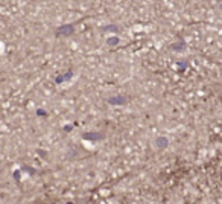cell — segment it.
Instances as JSON below:
<instances>
[{
	"label": "cell",
	"mask_w": 222,
	"mask_h": 204,
	"mask_svg": "<svg viewBox=\"0 0 222 204\" xmlns=\"http://www.w3.org/2000/svg\"><path fill=\"white\" fill-rule=\"evenodd\" d=\"M101 31H102V32H119V28L114 26V24H108V26L101 28Z\"/></svg>",
	"instance_id": "7"
},
{
	"label": "cell",
	"mask_w": 222,
	"mask_h": 204,
	"mask_svg": "<svg viewBox=\"0 0 222 204\" xmlns=\"http://www.w3.org/2000/svg\"><path fill=\"white\" fill-rule=\"evenodd\" d=\"M155 145L157 148H160V149H166V148L169 146V139L166 136H160L155 139Z\"/></svg>",
	"instance_id": "4"
},
{
	"label": "cell",
	"mask_w": 222,
	"mask_h": 204,
	"mask_svg": "<svg viewBox=\"0 0 222 204\" xmlns=\"http://www.w3.org/2000/svg\"><path fill=\"white\" fill-rule=\"evenodd\" d=\"M73 76V70H69L66 75H61V76H57L55 78V82L57 84H62V82H66V81H69Z\"/></svg>",
	"instance_id": "6"
},
{
	"label": "cell",
	"mask_w": 222,
	"mask_h": 204,
	"mask_svg": "<svg viewBox=\"0 0 222 204\" xmlns=\"http://www.w3.org/2000/svg\"><path fill=\"white\" fill-rule=\"evenodd\" d=\"M178 64H180V70H178V73H183V72L187 69V66H189V64H187V61H180Z\"/></svg>",
	"instance_id": "9"
},
{
	"label": "cell",
	"mask_w": 222,
	"mask_h": 204,
	"mask_svg": "<svg viewBox=\"0 0 222 204\" xmlns=\"http://www.w3.org/2000/svg\"><path fill=\"white\" fill-rule=\"evenodd\" d=\"M82 139H84V140H90V142H96V140L105 139V134H104V133H96V131H88V133H84V134H82Z\"/></svg>",
	"instance_id": "2"
},
{
	"label": "cell",
	"mask_w": 222,
	"mask_h": 204,
	"mask_svg": "<svg viewBox=\"0 0 222 204\" xmlns=\"http://www.w3.org/2000/svg\"><path fill=\"white\" fill-rule=\"evenodd\" d=\"M126 102H128L126 96H113L108 99V104H111V105H125Z\"/></svg>",
	"instance_id": "3"
},
{
	"label": "cell",
	"mask_w": 222,
	"mask_h": 204,
	"mask_svg": "<svg viewBox=\"0 0 222 204\" xmlns=\"http://www.w3.org/2000/svg\"><path fill=\"white\" fill-rule=\"evenodd\" d=\"M14 178H17V180L20 178V171H15V172H14Z\"/></svg>",
	"instance_id": "11"
},
{
	"label": "cell",
	"mask_w": 222,
	"mask_h": 204,
	"mask_svg": "<svg viewBox=\"0 0 222 204\" xmlns=\"http://www.w3.org/2000/svg\"><path fill=\"white\" fill-rule=\"evenodd\" d=\"M75 34V24H62V26H59L57 28V31H55V37H70V35Z\"/></svg>",
	"instance_id": "1"
},
{
	"label": "cell",
	"mask_w": 222,
	"mask_h": 204,
	"mask_svg": "<svg viewBox=\"0 0 222 204\" xmlns=\"http://www.w3.org/2000/svg\"><path fill=\"white\" fill-rule=\"evenodd\" d=\"M170 49H172V50H175V52H183V50H186V41H184L183 38H180V41H178V43L170 44Z\"/></svg>",
	"instance_id": "5"
},
{
	"label": "cell",
	"mask_w": 222,
	"mask_h": 204,
	"mask_svg": "<svg viewBox=\"0 0 222 204\" xmlns=\"http://www.w3.org/2000/svg\"><path fill=\"white\" fill-rule=\"evenodd\" d=\"M37 114H38V116H44V117L47 116V113L44 111V110H37Z\"/></svg>",
	"instance_id": "10"
},
{
	"label": "cell",
	"mask_w": 222,
	"mask_h": 204,
	"mask_svg": "<svg viewBox=\"0 0 222 204\" xmlns=\"http://www.w3.org/2000/svg\"><path fill=\"white\" fill-rule=\"evenodd\" d=\"M106 43H108V46H113V47H114V46H117L119 43H120V40H119V38H117L116 35H114V37H110Z\"/></svg>",
	"instance_id": "8"
},
{
	"label": "cell",
	"mask_w": 222,
	"mask_h": 204,
	"mask_svg": "<svg viewBox=\"0 0 222 204\" xmlns=\"http://www.w3.org/2000/svg\"><path fill=\"white\" fill-rule=\"evenodd\" d=\"M72 130V125H67V126H66V128H64V131H67V133H69V131H70Z\"/></svg>",
	"instance_id": "12"
}]
</instances>
